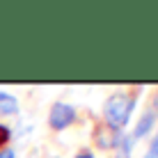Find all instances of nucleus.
Returning <instances> with one entry per match:
<instances>
[{
    "instance_id": "1",
    "label": "nucleus",
    "mask_w": 158,
    "mask_h": 158,
    "mask_svg": "<svg viewBox=\"0 0 158 158\" xmlns=\"http://www.w3.org/2000/svg\"><path fill=\"white\" fill-rule=\"evenodd\" d=\"M133 108H135V94L115 92L112 96H108L106 106H103V119H106V124L122 131L128 124Z\"/></svg>"
},
{
    "instance_id": "2",
    "label": "nucleus",
    "mask_w": 158,
    "mask_h": 158,
    "mask_svg": "<svg viewBox=\"0 0 158 158\" xmlns=\"http://www.w3.org/2000/svg\"><path fill=\"white\" fill-rule=\"evenodd\" d=\"M76 122V108L69 103H55L48 112V126L53 131H64Z\"/></svg>"
},
{
    "instance_id": "3",
    "label": "nucleus",
    "mask_w": 158,
    "mask_h": 158,
    "mask_svg": "<svg viewBox=\"0 0 158 158\" xmlns=\"http://www.w3.org/2000/svg\"><path fill=\"white\" fill-rule=\"evenodd\" d=\"M92 138H94V144L99 147V149H115V147L122 142V131L110 126V124L101 122L94 126V133H92Z\"/></svg>"
},
{
    "instance_id": "4",
    "label": "nucleus",
    "mask_w": 158,
    "mask_h": 158,
    "mask_svg": "<svg viewBox=\"0 0 158 158\" xmlns=\"http://www.w3.org/2000/svg\"><path fill=\"white\" fill-rule=\"evenodd\" d=\"M19 112V101L14 94L0 89V115H16Z\"/></svg>"
},
{
    "instance_id": "5",
    "label": "nucleus",
    "mask_w": 158,
    "mask_h": 158,
    "mask_svg": "<svg viewBox=\"0 0 158 158\" xmlns=\"http://www.w3.org/2000/svg\"><path fill=\"white\" fill-rule=\"evenodd\" d=\"M154 122H156V110L144 112V115H142V119L138 122V126H135V131H133V140L144 138V135H147V131H149L151 126H154Z\"/></svg>"
},
{
    "instance_id": "6",
    "label": "nucleus",
    "mask_w": 158,
    "mask_h": 158,
    "mask_svg": "<svg viewBox=\"0 0 158 158\" xmlns=\"http://www.w3.org/2000/svg\"><path fill=\"white\" fill-rule=\"evenodd\" d=\"M9 126H5V124H0V149H2V144H7V140H9Z\"/></svg>"
},
{
    "instance_id": "7",
    "label": "nucleus",
    "mask_w": 158,
    "mask_h": 158,
    "mask_svg": "<svg viewBox=\"0 0 158 158\" xmlns=\"http://www.w3.org/2000/svg\"><path fill=\"white\" fill-rule=\"evenodd\" d=\"M144 158H158V133H156V138H154V142H151V147H149V151H147Z\"/></svg>"
},
{
    "instance_id": "8",
    "label": "nucleus",
    "mask_w": 158,
    "mask_h": 158,
    "mask_svg": "<svg viewBox=\"0 0 158 158\" xmlns=\"http://www.w3.org/2000/svg\"><path fill=\"white\" fill-rule=\"evenodd\" d=\"M0 158H16L14 149H0Z\"/></svg>"
},
{
    "instance_id": "9",
    "label": "nucleus",
    "mask_w": 158,
    "mask_h": 158,
    "mask_svg": "<svg viewBox=\"0 0 158 158\" xmlns=\"http://www.w3.org/2000/svg\"><path fill=\"white\" fill-rule=\"evenodd\" d=\"M76 158H96V156L92 154V151H80V154L76 156Z\"/></svg>"
}]
</instances>
